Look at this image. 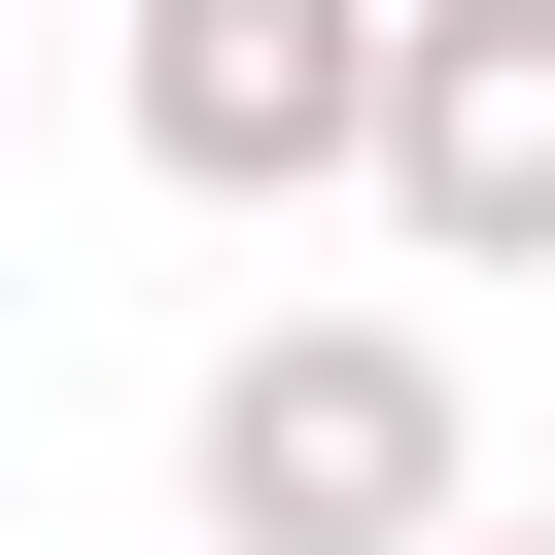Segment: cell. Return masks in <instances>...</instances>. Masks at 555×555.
I'll use <instances>...</instances> for the list:
<instances>
[{
    "instance_id": "obj_3",
    "label": "cell",
    "mask_w": 555,
    "mask_h": 555,
    "mask_svg": "<svg viewBox=\"0 0 555 555\" xmlns=\"http://www.w3.org/2000/svg\"><path fill=\"white\" fill-rule=\"evenodd\" d=\"M382 243L416 278H555V0H382Z\"/></svg>"
},
{
    "instance_id": "obj_4",
    "label": "cell",
    "mask_w": 555,
    "mask_h": 555,
    "mask_svg": "<svg viewBox=\"0 0 555 555\" xmlns=\"http://www.w3.org/2000/svg\"><path fill=\"white\" fill-rule=\"evenodd\" d=\"M416 555H555V520H486V486H451V520H416Z\"/></svg>"
},
{
    "instance_id": "obj_1",
    "label": "cell",
    "mask_w": 555,
    "mask_h": 555,
    "mask_svg": "<svg viewBox=\"0 0 555 555\" xmlns=\"http://www.w3.org/2000/svg\"><path fill=\"white\" fill-rule=\"evenodd\" d=\"M173 486H208V555H416L486 486V382H451V312H243L173 382Z\"/></svg>"
},
{
    "instance_id": "obj_2",
    "label": "cell",
    "mask_w": 555,
    "mask_h": 555,
    "mask_svg": "<svg viewBox=\"0 0 555 555\" xmlns=\"http://www.w3.org/2000/svg\"><path fill=\"white\" fill-rule=\"evenodd\" d=\"M139 173L173 208H347V139H382V0H139Z\"/></svg>"
}]
</instances>
